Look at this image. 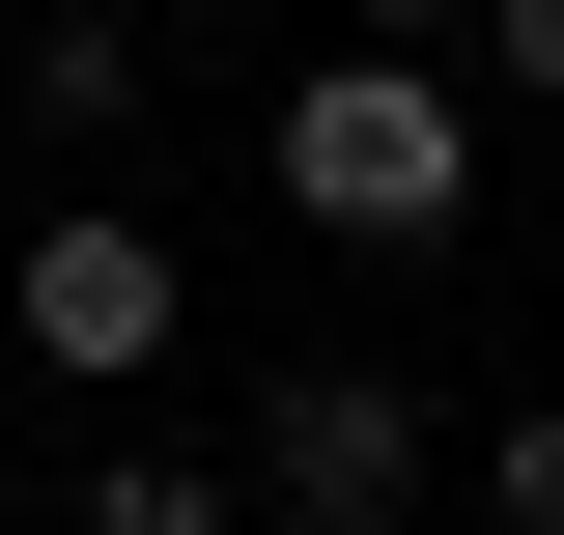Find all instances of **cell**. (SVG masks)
I'll use <instances>...</instances> for the list:
<instances>
[{
    "instance_id": "6da1fadb",
    "label": "cell",
    "mask_w": 564,
    "mask_h": 535,
    "mask_svg": "<svg viewBox=\"0 0 564 535\" xmlns=\"http://www.w3.org/2000/svg\"><path fill=\"white\" fill-rule=\"evenodd\" d=\"M282 226H339V254H452V226H480V85L339 29V57L282 85Z\"/></svg>"
},
{
    "instance_id": "52a82bcc",
    "label": "cell",
    "mask_w": 564,
    "mask_h": 535,
    "mask_svg": "<svg viewBox=\"0 0 564 535\" xmlns=\"http://www.w3.org/2000/svg\"><path fill=\"white\" fill-rule=\"evenodd\" d=\"M480 507H508V535H564V395H508V451H480Z\"/></svg>"
},
{
    "instance_id": "8992f818",
    "label": "cell",
    "mask_w": 564,
    "mask_h": 535,
    "mask_svg": "<svg viewBox=\"0 0 564 535\" xmlns=\"http://www.w3.org/2000/svg\"><path fill=\"white\" fill-rule=\"evenodd\" d=\"M452 85H508V113H564V0H480V29H452Z\"/></svg>"
},
{
    "instance_id": "3957f363",
    "label": "cell",
    "mask_w": 564,
    "mask_h": 535,
    "mask_svg": "<svg viewBox=\"0 0 564 535\" xmlns=\"http://www.w3.org/2000/svg\"><path fill=\"white\" fill-rule=\"evenodd\" d=\"M226 479H254L282 535H395V507H423V367H282Z\"/></svg>"
},
{
    "instance_id": "7a4b0ae2",
    "label": "cell",
    "mask_w": 564,
    "mask_h": 535,
    "mask_svg": "<svg viewBox=\"0 0 564 535\" xmlns=\"http://www.w3.org/2000/svg\"><path fill=\"white\" fill-rule=\"evenodd\" d=\"M0 338H29L57 395H141V367L198 338V254H170V226H141V198H57V226H29V254H0Z\"/></svg>"
},
{
    "instance_id": "ba28073f",
    "label": "cell",
    "mask_w": 564,
    "mask_h": 535,
    "mask_svg": "<svg viewBox=\"0 0 564 535\" xmlns=\"http://www.w3.org/2000/svg\"><path fill=\"white\" fill-rule=\"evenodd\" d=\"M339 29H367V57H452V29H480V0H339Z\"/></svg>"
},
{
    "instance_id": "277c9868",
    "label": "cell",
    "mask_w": 564,
    "mask_h": 535,
    "mask_svg": "<svg viewBox=\"0 0 564 535\" xmlns=\"http://www.w3.org/2000/svg\"><path fill=\"white\" fill-rule=\"evenodd\" d=\"M0 113L29 141H141V0H57V29L0 57Z\"/></svg>"
},
{
    "instance_id": "5b68a950",
    "label": "cell",
    "mask_w": 564,
    "mask_h": 535,
    "mask_svg": "<svg viewBox=\"0 0 564 535\" xmlns=\"http://www.w3.org/2000/svg\"><path fill=\"white\" fill-rule=\"evenodd\" d=\"M85 535H254L226 451H85Z\"/></svg>"
}]
</instances>
